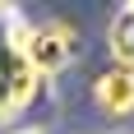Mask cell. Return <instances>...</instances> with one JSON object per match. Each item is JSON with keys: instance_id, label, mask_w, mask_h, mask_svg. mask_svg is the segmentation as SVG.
<instances>
[{"instance_id": "2", "label": "cell", "mask_w": 134, "mask_h": 134, "mask_svg": "<svg viewBox=\"0 0 134 134\" xmlns=\"http://www.w3.org/2000/svg\"><path fill=\"white\" fill-rule=\"evenodd\" d=\"M14 32H19V19L0 14V125H9L14 116H23L37 102V93H42V79L23 65Z\"/></svg>"}, {"instance_id": "3", "label": "cell", "mask_w": 134, "mask_h": 134, "mask_svg": "<svg viewBox=\"0 0 134 134\" xmlns=\"http://www.w3.org/2000/svg\"><path fill=\"white\" fill-rule=\"evenodd\" d=\"M93 102H97V111L102 116H130L134 111V69H125V65H111L102 79L93 83Z\"/></svg>"}, {"instance_id": "1", "label": "cell", "mask_w": 134, "mask_h": 134, "mask_svg": "<svg viewBox=\"0 0 134 134\" xmlns=\"http://www.w3.org/2000/svg\"><path fill=\"white\" fill-rule=\"evenodd\" d=\"M19 55H23V65L37 74V79H51L60 69L74 65V55H79V28L65 23V19H42V23H23L19 19Z\"/></svg>"}, {"instance_id": "4", "label": "cell", "mask_w": 134, "mask_h": 134, "mask_svg": "<svg viewBox=\"0 0 134 134\" xmlns=\"http://www.w3.org/2000/svg\"><path fill=\"white\" fill-rule=\"evenodd\" d=\"M107 46H111V60H116V65L134 69V0L116 9V19H111V28H107Z\"/></svg>"}]
</instances>
